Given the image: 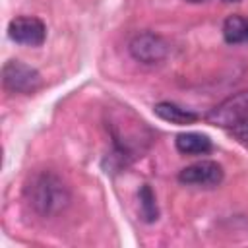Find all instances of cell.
<instances>
[{"label":"cell","mask_w":248,"mask_h":248,"mask_svg":"<svg viewBox=\"0 0 248 248\" xmlns=\"http://www.w3.org/2000/svg\"><path fill=\"white\" fill-rule=\"evenodd\" d=\"M25 198L33 211L43 217L56 215L70 203L68 188L60 180V176H56L50 170H39L27 180Z\"/></svg>","instance_id":"obj_1"},{"label":"cell","mask_w":248,"mask_h":248,"mask_svg":"<svg viewBox=\"0 0 248 248\" xmlns=\"http://www.w3.org/2000/svg\"><path fill=\"white\" fill-rule=\"evenodd\" d=\"M2 83L12 93L31 95L43 87L41 74L21 60H8L2 68Z\"/></svg>","instance_id":"obj_2"},{"label":"cell","mask_w":248,"mask_h":248,"mask_svg":"<svg viewBox=\"0 0 248 248\" xmlns=\"http://www.w3.org/2000/svg\"><path fill=\"white\" fill-rule=\"evenodd\" d=\"M244 116H248V91H238L205 114V122L219 128H232Z\"/></svg>","instance_id":"obj_3"},{"label":"cell","mask_w":248,"mask_h":248,"mask_svg":"<svg viewBox=\"0 0 248 248\" xmlns=\"http://www.w3.org/2000/svg\"><path fill=\"white\" fill-rule=\"evenodd\" d=\"M128 48H130V54L141 64H157L169 52L167 41L163 37L151 33V31H143V33L134 35Z\"/></svg>","instance_id":"obj_4"},{"label":"cell","mask_w":248,"mask_h":248,"mask_svg":"<svg viewBox=\"0 0 248 248\" xmlns=\"http://www.w3.org/2000/svg\"><path fill=\"white\" fill-rule=\"evenodd\" d=\"M8 35L17 45L27 46H41L46 39V27L39 17L33 16H19L14 17L8 25Z\"/></svg>","instance_id":"obj_5"},{"label":"cell","mask_w":248,"mask_h":248,"mask_svg":"<svg viewBox=\"0 0 248 248\" xmlns=\"http://www.w3.org/2000/svg\"><path fill=\"white\" fill-rule=\"evenodd\" d=\"M178 180L188 186H217L223 180V167L215 161H198L194 165L184 167L178 172Z\"/></svg>","instance_id":"obj_6"},{"label":"cell","mask_w":248,"mask_h":248,"mask_svg":"<svg viewBox=\"0 0 248 248\" xmlns=\"http://www.w3.org/2000/svg\"><path fill=\"white\" fill-rule=\"evenodd\" d=\"M153 110H155V114L159 116V118H163L165 122H170V124H176V126H184V124H192V122H196L200 116L196 114V112H192V110H188V108H182V107H178V105H174V103H157L155 107H153Z\"/></svg>","instance_id":"obj_7"},{"label":"cell","mask_w":248,"mask_h":248,"mask_svg":"<svg viewBox=\"0 0 248 248\" xmlns=\"http://www.w3.org/2000/svg\"><path fill=\"white\" fill-rule=\"evenodd\" d=\"M211 140L203 134L186 132L176 136V149L184 155H205L211 151Z\"/></svg>","instance_id":"obj_8"},{"label":"cell","mask_w":248,"mask_h":248,"mask_svg":"<svg viewBox=\"0 0 248 248\" xmlns=\"http://www.w3.org/2000/svg\"><path fill=\"white\" fill-rule=\"evenodd\" d=\"M223 37L229 45L248 43V17L240 14H232L223 23Z\"/></svg>","instance_id":"obj_9"},{"label":"cell","mask_w":248,"mask_h":248,"mask_svg":"<svg viewBox=\"0 0 248 248\" xmlns=\"http://www.w3.org/2000/svg\"><path fill=\"white\" fill-rule=\"evenodd\" d=\"M138 198H140V213H141L143 221L153 223L159 217V209H157V202H155V194H153L151 186L143 184L138 192Z\"/></svg>","instance_id":"obj_10"},{"label":"cell","mask_w":248,"mask_h":248,"mask_svg":"<svg viewBox=\"0 0 248 248\" xmlns=\"http://www.w3.org/2000/svg\"><path fill=\"white\" fill-rule=\"evenodd\" d=\"M231 132H232V136H234L238 141L248 143V116H244L238 124H234V126L231 128Z\"/></svg>","instance_id":"obj_11"},{"label":"cell","mask_w":248,"mask_h":248,"mask_svg":"<svg viewBox=\"0 0 248 248\" xmlns=\"http://www.w3.org/2000/svg\"><path fill=\"white\" fill-rule=\"evenodd\" d=\"M223 2H238V0H223Z\"/></svg>","instance_id":"obj_12"},{"label":"cell","mask_w":248,"mask_h":248,"mask_svg":"<svg viewBox=\"0 0 248 248\" xmlns=\"http://www.w3.org/2000/svg\"><path fill=\"white\" fill-rule=\"evenodd\" d=\"M188 2H203V0H188Z\"/></svg>","instance_id":"obj_13"}]
</instances>
